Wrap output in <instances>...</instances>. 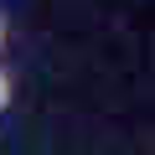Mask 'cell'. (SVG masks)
I'll use <instances>...</instances> for the list:
<instances>
[{"label":"cell","mask_w":155,"mask_h":155,"mask_svg":"<svg viewBox=\"0 0 155 155\" xmlns=\"http://www.w3.org/2000/svg\"><path fill=\"white\" fill-rule=\"evenodd\" d=\"M5 104H11V78L0 72V109H5Z\"/></svg>","instance_id":"cell-1"},{"label":"cell","mask_w":155,"mask_h":155,"mask_svg":"<svg viewBox=\"0 0 155 155\" xmlns=\"http://www.w3.org/2000/svg\"><path fill=\"white\" fill-rule=\"evenodd\" d=\"M0 41H5V16H0Z\"/></svg>","instance_id":"cell-2"}]
</instances>
